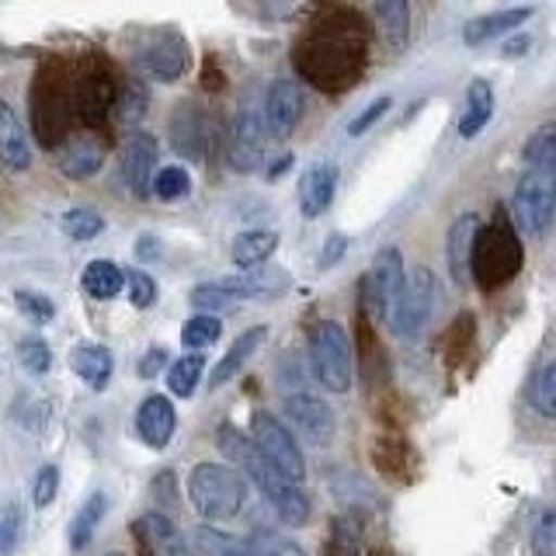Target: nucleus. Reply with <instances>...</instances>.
Here are the masks:
<instances>
[{"instance_id": "e433bc0d", "label": "nucleus", "mask_w": 556, "mask_h": 556, "mask_svg": "<svg viewBox=\"0 0 556 556\" xmlns=\"http://www.w3.org/2000/svg\"><path fill=\"white\" fill-rule=\"evenodd\" d=\"M150 188L156 191V199L178 202V199L188 195L191 178H188V170H185V167H164V170H156V178L150 181Z\"/></svg>"}, {"instance_id": "3c124183", "label": "nucleus", "mask_w": 556, "mask_h": 556, "mask_svg": "<svg viewBox=\"0 0 556 556\" xmlns=\"http://www.w3.org/2000/svg\"><path fill=\"white\" fill-rule=\"evenodd\" d=\"M344 251H348V237L344 233H330L327 243H324V254H320V268L338 265V261L344 257Z\"/></svg>"}, {"instance_id": "dca6fc26", "label": "nucleus", "mask_w": 556, "mask_h": 556, "mask_svg": "<svg viewBox=\"0 0 556 556\" xmlns=\"http://www.w3.org/2000/svg\"><path fill=\"white\" fill-rule=\"evenodd\" d=\"M153 167H156V139L150 132L129 136V143L122 147V156H118V174H122V185L129 188L132 199L150 195Z\"/></svg>"}, {"instance_id": "9b49d317", "label": "nucleus", "mask_w": 556, "mask_h": 556, "mask_svg": "<svg viewBox=\"0 0 556 556\" xmlns=\"http://www.w3.org/2000/svg\"><path fill=\"white\" fill-rule=\"evenodd\" d=\"M265 115H261L257 101L248 98L237 109L233 129H230V147H226V156H230V167L248 174L254 170L261 161H265Z\"/></svg>"}, {"instance_id": "a19ab883", "label": "nucleus", "mask_w": 556, "mask_h": 556, "mask_svg": "<svg viewBox=\"0 0 556 556\" xmlns=\"http://www.w3.org/2000/svg\"><path fill=\"white\" fill-rule=\"evenodd\" d=\"M191 303L195 306H205V309H233L237 303H243L237 292H230L226 286L219 282H208V286H199L195 292H191Z\"/></svg>"}, {"instance_id": "4c0bfd02", "label": "nucleus", "mask_w": 556, "mask_h": 556, "mask_svg": "<svg viewBox=\"0 0 556 556\" xmlns=\"http://www.w3.org/2000/svg\"><path fill=\"white\" fill-rule=\"evenodd\" d=\"M223 334V324L216 317H191L185 327H181V344L185 348H208V344H216Z\"/></svg>"}, {"instance_id": "6e6552de", "label": "nucleus", "mask_w": 556, "mask_h": 556, "mask_svg": "<svg viewBox=\"0 0 556 556\" xmlns=\"http://www.w3.org/2000/svg\"><path fill=\"white\" fill-rule=\"evenodd\" d=\"M556 208V170H526L515 188V219L518 230L529 237H543L553 223Z\"/></svg>"}, {"instance_id": "f257e3e1", "label": "nucleus", "mask_w": 556, "mask_h": 556, "mask_svg": "<svg viewBox=\"0 0 556 556\" xmlns=\"http://www.w3.org/2000/svg\"><path fill=\"white\" fill-rule=\"evenodd\" d=\"M292 63L320 91H344L365 70V22L348 8L324 11L295 42Z\"/></svg>"}, {"instance_id": "bb28decb", "label": "nucleus", "mask_w": 556, "mask_h": 556, "mask_svg": "<svg viewBox=\"0 0 556 556\" xmlns=\"http://www.w3.org/2000/svg\"><path fill=\"white\" fill-rule=\"evenodd\" d=\"M372 14L382 28V39L390 42V49L393 52L404 49L410 39V4L407 0H379V4L372 8Z\"/></svg>"}, {"instance_id": "412c9836", "label": "nucleus", "mask_w": 556, "mask_h": 556, "mask_svg": "<svg viewBox=\"0 0 556 556\" xmlns=\"http://www.w3.org/2000/svg\"><path fill=\"white\" fill-rule=\"evenodd\" d=\"M334 188H338V167L330 164H313L300 178V208L303 216L317 219L327 213V205L334 202Z\"/></svg>"}, {"instance_id": "f704fd0d", "label": "nucleus", "mask_w": 556, "mask_h": 556, "mask_svg": "<svg viewBox=\"0 0 556 556\" xmlns=\"http://www.w3.org/2000/svg\"><path fill=\"white\" fill-rule=\"evenodd\" d=\"M60 230L70 237V240H94L101 230H104V219H101V213H94V208H70V213H63V219H60Z\"/></svg>"}, {"instance_id": "6ab92c4d", "label": "nucleus", "mask_w": 556, "mask_h": 556, "mask_svg": "<svg viewBox=\"0 0 556 556\" xmlns=\"http://www.w3.org/2000/svg\"><path fill=\"white\" fill-rule=\"evenodd\" d=\"M174 425H178V417H174V404L167 396L153 393L143 400V407L136 414V428H139V439H143L150 448H164L174 434Z\"/></svg>"}, {"instance_id": "0eeeda50", "label": "nucleus", "mask_w": 556, "mask_h": 556, "mask_svg": "<svg viewBox=\"0 0 556 556\" xmlns=\"http://www.w3.org/2000/svg\"><path fill=\"white\" fill-rule=\"evenodd\" d=\"M251 442H254V452L261 459H265L275 473H282L286 480L300 483L306 477V463H303V452L295 445L292 431L278 421V417L257 410L251 417Z\"/></svg>"}, {"instance_id": "7ed1b4c3", "label": "nucleus", "mask_w": 556, "mask_h": 556, "mask_svg": "<svg viewBox=\"0 0 556 556\" xmlns=\"http://www.w3.org/2000/svg\"><path fill=\"white\" fill-rule=\"evenodd\" d=\"M219 448L230 459H237L243 469H248L251 480L261 486V491H265V497L271 501V508L278 511V518H282L286 526H306V518H309V497L292 480H286L282 473H275V469L257 456L254 445L243 439V434L233 425H223L219 428Z\"/></svg>"}, {"instance_id": "2eb2a0df", "label": "nucleus", "mask_w": 556, "mask_h": 556, "mask_svg": "<svg viewBox=\"0 0 556 556\" xmlns=\"http://www.w3.org/2000/svg\"><path fill=\"white\" fill-rule=\"evenodd\" d=\"M303 109H306L303 87L295 80H275L268 87V94H265V104H261V115H265V132H271L278 139L292 136L295 126H300V118H303Z\"/></svg>"}, {"instance_id": "a211bd4d", "label": "nucleus", "mask_w": 556, "mask_h": 556, "mask_svg": "<svg viewBox=\"0 0 556 556\" xmlns=\"http://www.w3.org/2000/svg\"><path fill=\"white\" fill-rule=\"evenodd\" d=\"M170 139H174V150L181 156H188V161H202L205 143H208V126H205L202 109H195L191 101L178 104V112L170 118Z\"/></svg>"}, {"instance_id": "f3484780", "label": "nucleus", "mask_w": 556, "mask_h": 556, "mask_svg": "<svg viewBox=\"0 0 556 556\" xmlns=\"http://www.w3.org/2000/svg\"><path fill=\"white\" fill-rule=\"evenodd\" d=\"M132 535L150 556H188L185 539L167 515H143L139 521H132Z\"/></svg>"}, {"instance_id": "5701e85b", "label": "nucleus", "mask_w": 556, "mask_h": 556, "mask_svg": "<svg viewBox=\"0 0 556 556\" xmlns=\"http://www.w3.org/2000/svg\"><path fill=\"white\" fill-rule=\"evenodd\" d=\"M480 233V219L473 213H463L448 230V271L456 286H469V257H473V240Z\"/></svg>"}, {"instance_id": "5fc2aeb1", "label": "nucleus", "mask_w": 556, "mask_h": 556, "mask_svg": "<svg viewBox=\"0 0 556 556\" xmlns=\"http://www.w3.org/2000/svg\"><path fill=\"white\" fill-rule=\"evenodd\" d=\"M136 254H139V257H147V261H156V257H161V254H156V240H153V237H139V240H136Z\"/></svg>"}, {"instance_id": "2f4dec72", "label": "nucleus", "mask_w": 556, "mask_h": 556, "mask_svg": "<svg viewBox=\"0 0 556 556\" xmlns=\"http://www.w3.org/2000/svg\"><path fill=\"white\" fill-rule=\"evenodd\" d=\"M202 372H205V358L195 352V355H185L178 358L167 369V387L174 396H191L199 390V382H202Z\"/></svg>"}, {"instance_id": "7c9ffc66", "label": "nucleus", "mask_w": 556, "mask_h": 556, "mask_svg": "<svg viewBox=\"0 0 556 556\" xmlns=\"http://www.w3.org/2000/svg\"><path fill=\"white\" fill-rule=\"evenodd\" d=\"M104 511H109V494H104V491H98V494H91L84 501V508L74 515V521H70V549L80 553L87 543H91Z\"/></svg>"}, {"instance_id": "72a5a7b5", "label": "nucleus", "mask_w": 556, "mask_h": 556, "mask_svg": "<svg viewBox=\"0 0 556 556\" xmlns=\"http://www.w3.org/2000/svg\"><path fill=\"white\" fill-rule=\"evenodd\" d=\"M112 109L118 112V122H122V126H132V122H139V118L147 115V109H150V91H147V84L129 80L126 87H122V94L115 98Z\"/></svg>"}, {"instance_id": "603ef678", "label": "nucleus", "mask_w": 556, "mask_h": 556, "mask_svg": "<svg viewBox=\"0 0 556 556\" xmlns=\"http://www.w3.org/2000/svg\"><path fill=\"white\" fill-rule=\"evenodd\" d=\"M164 362H167V352H164V348H150L147 358H143V365H139V376H143V379L156 376V372L164 369Z\"/></svg>"}, {"instance_id": "9d476101", "label": "nucleus", "mask_w": 556, "mask_h": 556, "mask_svg": "<svg viewBox=\"0 0 556 556\" xmlns=\"http://www.w3.org/2000/svg\"><path fill=\"white\" fill-rule=\"evenodd\" d=\"M118 98V87L112 77V66L101 56H87L80 77L74 80V109L87 126H104L109 112Z\"/></svg>"}, {"instance_id": "b1692460", "label": "nucleus", "mask_w": 556, "mask_h": 556, "mask_svg": "<svg viewBox=\"0 0 556 556\" xmlns=\"http://www.w3.org/2000/svg\"><path fill=\"white\" fill-rule=\"evenodd\" d=\"M529 17H532V8H504V11H494V14L473 17V22L463 28V42L466 46H483L491 39H501V35H508L511 28L526 25Z\"/></svg>"}, {"instance_id": "c9c22d12", "label": "nucleus", "mask_w": 556, "mask_h": 556, "mask_svg": "<svg viewBox=\"0 0 556 556\" xmlns=\"http://www.w3.org/2000/svg\"><path fill=\"white\" fill-rule=\"evenodd\" d=\"M526 164L532 170H556V126H543L529 139Z\"/></svg>"}, {"instance_id": "f03ea898", "label": "nucleus", "mask_w": 556, "mask_h": 556, "mask_svg": "<svg viewBox=\"0 0 556 556\" xmlns=\"http://www.w3.org/2000/svg\"><path fill=\"white\" fill-rule=\"evenodd\" d=\"M526 265V251H521V240L515 223L508 219L504 208H497L494 219L480 226V233L473 240V257H469V278L483 289L494 292L501 286H508L511 278Z\"/></svg>"}, {"instance_id": "4468645a", "label": "nucleus", "mask_w": 556, "mask_h": 556, "mask_svg": "<svg viewBox=\"0 0 556 556\" xmlns=\"http://www.w3.org/2000/svg\"><path fill=\"white\" fill-rule=\"evenodd\" d=\"M286 417L292 421V428L300 431V439H306L309 445H317V448H327L330 442H334V434H338L334 410H330L317 396L292 393L286 400Z\"/></svg>"}, {"instance_id": "f8f14e48", "label": "nucleus", "mask_w": 556, "mask_h": 556, "mask_svg": "<svg viewBox=\"0 0 556 556\" xmlns=\"http://www.w3.org/2000/svg\"><path fill=\"white\" fill-rule=\"evenodd\" d=\"M139 63L153 77V80H181L191 66V49L174 28H161L153 31L150 39L139 49Z\"/></svg>"}, {"instance_id": "de8ad7c7", "label": "nucleus", "mask_w": 556, "mask_h": 556, "mask_svg": "<svg viewBox=\"0 0 556 556\" xmlns=\"http://www.w3.org/2000/svg\"><path fill=\"white\" fill-rule=\"evenodd\" d=\"M469 348H473V320L469 317H459L456 324H452V338H448V355L452 358H466Z\"/></svg>"}, {"instance_id": "393cba45", "label": "nucleus", "mask_w": 556, "mask_h": 556, "mask_svg": "<svg viewBox=\"0 0 556 556\" xmlns=\"http://www.w3.org/2000/svg\"><path fill=\"white\" fill-rule=\"evenodd\" d=\"M70 369H74L91 390H104L112 379L115 362L104 344H80V348H74V355H70Z\"/></svg>"}, {"instance_id": "20e7f679", "label": "nucleus", "mask_w": 556, "mask_h": 556, "mask_svg": "<svg viewBox=\"0 0 556 556\" xmlns=\"http://www.w3.org/2000/svg\"><path fill=\"white\" fill-rule=\"evenodd\" d=\"M31 129L35 139L46 150H56V143L66 139L70 122H74L77 109H74V80L63 74L60 63H42L39 74H35L31 84Z\"/></svg>"}, {"instance_id": "cd10ccee", "label": "nucleus", "mask_w": 556, "mask_h": 556, "mask_svg": "<svg viewBox=\"0 0 556 556\" xmlns=\"http://www.w3.org/2000/svg\"><path fill=\"white\" fill-rule=\"evenodd\" d=\"M494 115V91L486 80H473L466 91V109H463V118H459V132L466 139H473L486 122Z\"/></svg>"}, {"instance_id": "4d7b16f0", "label": "nucleus", "mask_w": 556, "mask_h": 556, "mask_svg": "<svg viewBox=\"0 0 556 556\" xmlns=\"http://www.w3.org/2000/svg\"><path fill=\"white\" fill-rule=\"evenodd\" d=\"M521 49H529V39H518L511 46H504V56H515V52H521Z\"/></svg>"}, {"instance_id": "c85d7f7f", "label": "nucleus", "mask_w": 556, "mask_h": 556, "mask_svg": "<svg viewBox=\"0 0 556 556\" xmlns=\"http://www.w3.org/2000/svg\"><path fill=\"white\" fill-rule=\"evenodd\" d=\"M80 286L87 295H94V300H115V295L126 289V271H122L115 261H91L80 275Z\"/></svg>"}, {"instance_id": "39448f33", "label": "nucleus", "mask_w": 556, "mask_h": 556, "mask_svg": "<svg viewBox=\"0 0 556 556\" xmlns=\"http://www.w3.org/2000/svg\"><path fill=\"white\" fill-rule=\"evenodd\" d=\"M188 497L205 521H230L240 515L248 486L233 466L226 463H199L188 477Z\"/></svg>"}, {"instance_id": "09e8293b", "label": "nucleus", "mask_w": 556, "mask_h": 556, "mask_svg": "<svg viewBox=\"0 0 556 556\" xmlns=\"http://www.w3.org/2000/svg\"><path fill=\"white\" fill-rule=\"evenodd\" d=\"M202 543L205 546H216V556H251L248 543H237L230 535H219V532H202Z\"/></svg>"}, {"instance_id": "6e6d98bb", "label": "nucleus", "mask_w": 556, "mask_h": 556, "mask_svg": "<svg viewBox=\"0 0 556 556\" xmlns=\"http://www.w3.org/2000/svg\"><path fill=\"white\" fill-rule=\"evenodd\" d=\"M289 167H292V153H286V156H282V161H275V164H271V170H268V181H275V178H282V174H286Z\"/></svg>"}, {"instance_id": "c756f323", "label": "nucleus", "mask_w": 556, "mask_h": 556, "mask_svg": "<svg viewBox=\"0 0 556 556\" xmlns=\"http://www.w3.org/2000/svg\"><path fill=\"white\" fill-rule=\"evenodd\" d=\"M275 251H278L275 230H243L233 240V261L240 268H261Z\"/></svg>"}, {"instance_id": "1a4fd4ad", "label": "nucleus", "mask_w": 556, "mask_h": 556, "mask_svg": "<svg viewBox=\"0 0 556 556\" xmlns=\"http://www.w3.org/2000/svg\"><path fill=\"white\" fill-rule=\"evenodd\" d=\"M404 257H400L396 248H382L372 261L369 275H365L362 286V300H365V313L369 317H382L390 320V313L396 309L400 295H404Z\"/></svg>"}, {"instance_id": "49530a36", "label": "nucleus", "mask_w": 556, "mask_h": 556, "mask_svg": "<svg viewBox=\"0 0 556 556\" xmlns=\"http://www.w3.org/2000/svg\"><path fill=\"white\" fill-rule=\"evenodd\" d=\"M390 98H376L372 104H369V109H365L358 118H352V122H348V136H362V132H369L372 126H376V122L382 118V115H387L390 112Z\"/></svg>"}, {"instance_id": "37998d69", "label": "nucleus", "mask_w": 556, "mask_h": 556, "mask_svg": "<svg viewBox=\"0 0 556 556\" xmlns=\"http://www.w3.org/2000/svg\"><path fill=\"white\" fill-rule=\"evenodd\" d=\"M56 491H60V469L56 466H42L39 477H35V483H31L35 508H49V504L56 501Z\"/></svg>"}, {"instance_id": "aec40b11", "label": "nucleus", "mask_w": 556, "mask_h": 556, "mask_svg": "<svg viewBox=\"0 0 556 556\" xmlns=\"http://www.w3.org/2000/svg\"><path fill=\"white\" fill-rule=\"evenodd\" d=\"M101 164H104V143L98 136H74L60 150V170L74 181L94 178Z\"/></svg>"}, {"instance_id": "ddd939ff", "label": "nucleus", "mask_w": 556, "mask_h": 556, "mask_svg": "<svg viewBox=\"0 0 556 556\" xmlns=\"http://www.w3.org/2000/svg\"><path fill=\"white\" fill-rule=\"evenodd\" d=\"M431 300H434V278L428 268H417L414 278L404 286V295H400L396 309L390 313V327L400 338H417L428 324L431 313Z\"/></svg>"}, {"instance_id": "ea45409f", "label": "nucleus", "mask_w": 556, "mask_h": 556, "mask_svg": "<svg viewBox=\"0 0 556 556\" xmlns=\"http://www.w3.org/2000/svg\"><path fill=\"white\" fill-rule=\"evenodd\" d=\"M248 546H251V556H306L303 546H295L292 539L278 532H257Z\"/></svg>"}, {"instance_id": "79ce46f5", "label": "nucleus", "mask_w": 556, "mask_h": 556, "mask_svg": "<svg viewBox=\"0 0 556 556\" xmlns=\"http://www.w3.org/2000/svg\"><path fill=\"white\" fill-rule=\"evenodd\" d=\"M17 358H22V365H25L28 372H35V376L49 372V365H52L49 348L39 338H25L22 344H17Z\"/></svg>"}, {"instance_id": "a878e982", "label": "nucleus", "mask_w": 556, "mask_h": 556, "mask_svg": "<svg viewBox=\"0 0 556 556\" xmlns=\"http://www.w3.org/2000/svg\"><path fill=\"white\" fill-rule=\"evenodd\" d=\"M265 334H268V327H251L248 334H240L233 344H230V352L223 355V362L213 369V376H208V387H223L226 379H233L240 369H243V362H251V355L257 352L261 344H265Z\"/></svg>"}, {"instance_id": "58836bf2", "label": "nucleus", "mask_w": 556, "mask_h": 556, "mask_svg": "<svg viewBox=\"0 0 556 556\" xmlns=\"http://www.w3.org/2000/svg\"><path fill=\"white\" fill-rule=\"evenodd\" d=\"M14 303H17V309H22L25 317L35 320V324H49L52 317H56V306H52V300H49V295H42V292L17 289V292H14Z\"/></svg>"}, {"instance_id": "8fccbe9b", "label": "nucleus", "mask_w": 556, "mask_h": 556, "mask_svg": "<svg viewBox=\"0 0 556 556\" xmlns=\"http://www.w3.org/2000/svg\"><path fill=\"white\" fill-rule=\"evenodd\" d=\"M324 556H358V543H355V532L338 526L334 535H330V543L324 549Z\"/></svg>"}, {"instance_id": "473e14b6", "label": "nucleus", "mask_w": 556, "mask_h": 556, "mask_svg": "<svg viewBox=\"0 0 556 556\" xmlns=\"http://www.w3.org/2000/svg\"><path fill=\"white\" fill-rule=\"evenodd\" d=\"M532 407L543 417H556V362H543L529 387Z\"/></svg>"}, {"instance_id": "423d86ee", "label": "nucleus", "mask_w": 556, "mask_h": 556, "mask_svg": "<svg viewBox=\"0 0 556 556\" xmlns=\"http://www.w3.org/2000/svg\"><path fill=\"white\" fill-rule=\"evenodd\" d=\"M309 358H313V372L324 382L327 390L344 393L352 387L355 365H352V344H348L344 327L334 320H320L309 334Z\"/></svg>"}, {"instance_id": "c03bdc74", "label": "nucleus", "mask_w": 556, "mask_h": 556, "mask_svg": "<svg viewBox=\"0 0 556 556\" xmlns=\"http://www.w3.org/2000/svg\"><path fill=\"white\" fill-rule=\"evenodd\" d=\"M126 286H129V300L136 309H150L156 303V286L147 271H129L126 275Z\"/></svg>"}, {"instance_id": "864d4df0", "label": "nucleus", "mask_w": 556, "mask_h": 556, "mask_svg": "<svg viewBox=\"0 0 556 556\" xmlns=\"http://www.w3.org/2000/svg\"><path fill=\"white\" fill-rule=\"evenodd\" d=\"M17 543V521L8 515V518H0V556H8Z\"/></svg>"}, {"instance_id": "4be33fe9", "label": "nucleus", "mask_w": 556, "mask_h": 556, "mask_svg": "<svg viewBox=\"0 0 556 556\" xmlns=\"http://www.w3.org/2000/svg\"><path fill=\"white\" fill-rule=\"evenodd\" d=\"M0 161L11 170H28L31 167V139L22 118L14 115L8 101H0Z\"/></svg>"}, {"instance_id": "a18cd8bd", "label": "nucleus", "mask_w": 556, "mask_h": 556, "mask_svg": "<svg viewBox=\"0 0 556 556\" xmlns=\"http://www.w3.org/2000/svg\"><path fill=\"white\" fill-rule=\"evenodd\" d=\"M532 549L535 556H556V515L553 511H543V518H539V526L532 532Z\"/></svg>"}]
</instances>
